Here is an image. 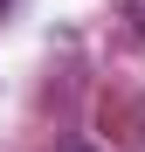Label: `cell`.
<instances>
[{"mask_svg":"<svg viewBox=\"0 0 145 152\" xmlns=\"http://www.w3.org/2000/svg\"><path fill=\"white\" fill-rule=\"evenodd\" d=\"M125 7H131V21H138V28H145V0H125Z\"/></svg>","mask_w":145,"mask_h":152,"instance_id":"cell-1","label":"cell"}]
</instances>
